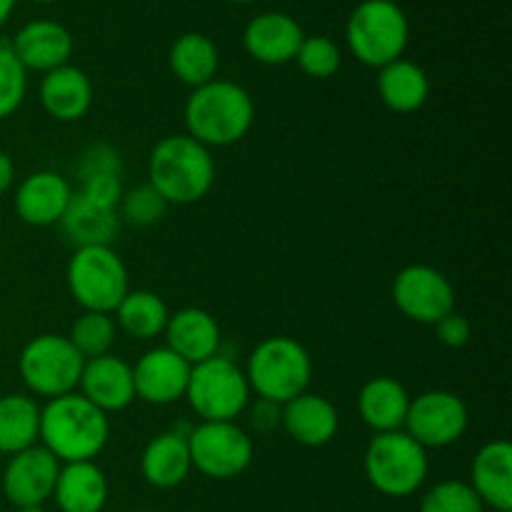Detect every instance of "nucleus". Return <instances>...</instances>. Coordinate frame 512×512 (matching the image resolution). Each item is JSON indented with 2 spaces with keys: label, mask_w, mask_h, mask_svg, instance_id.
I'll return each instance as SVG.
<instances>
[{
  "label": "nucleus",
  "mask_w": 512,
  "mask_h": 512,
  "mask_svg": "<svg viewBox=\"0 0 512 512\" xmlns=\"http://www.w3.org/2000/svg\"><path fill=\"white\" fill-rule=\"evenodd\" d=\"M108 438V415L80 393L53 398L40 408V443L60 465L95 460Z\"/></svg>",
  "instance_id": "nucleus-1"
},
{
  "label": "nucleus",
  "mask_w": 512,
  "mask_h": 512,
  "mask_svg": "<svg viewBox=\"0 0 512 512\" xmlns=\"http://www.w3.org/2000/svg\"><path fill=\"white\" fill-rule=\"evenodd\" d=\"M255 105L248 90L230 80H210L190 93L185 103V128L205 148H225L248 135Z\"/></svg>",
  "instance_id": "nucleus-2"
},
{
  "label": "nucleus",
  "mask_w": 512,
  "mask_h": 512,
  "mask_svg": "<svg viewBox=\"0 0 512 512\" xmlns=\"http://www.w3.org/2000/svg\"><path fill=\"white\" fill-rule=\"evenodd\" d=\"M148 183L168 205H193L210 193L215 163L210 148L185 135H168L148 160Z\"/></svg>",
  "instance_id": "nucleus-3"
},
{
  "label": "nucleus",
  "mask_w": 512,
  "mask_h": 512,
  "mask_svg": "<svg viewBox=\"0 0 512 512\" xmlns=\"http://www.w3.org/2000/svg\"><path fill=\"white\" fill-rule=\"evenodd\" d=\"M245 378H248L250 393L270 403L285 405L298 395L308 393L313 360L298 340L288 335H275L253 350Z\"/></svg>",
  "instance_id": "nucleus-4"
},
{
  "label": "nucleus",
  "mask_w": 512,
  "mask_h": 512,
  "mask_svg": "<svg viewBox=\"0 0 512 512\" xmlns=\"http://www.w3.org/2000/svg\"><path fill=\"white\" fill-rule=\"evenodd\" d=\"M345 40L360 63L380 70L403 58L410 43L408 15L395 0H363L350 13Z\"/></svg>",
  "instance_id": "nucleus-5"
},
{
  "label": "nucleus",
  "mask_w": 512,
  "mask_h": 512,
  "mask_svg": "<svg viewBox=\"0 0 512 512\" xmlns=\"http://www.w3.org/2000/svg\"><path fill=\"white\" fill-rule=\"evenodd\" d=\"M365 478L388 498H408L428 480V450L405 430L378 433L365 450Z\"/></svg>",
  "instance_id": "nucleus-6"
},
{
  "label": "nucleus",
  "mask_w": 512,
  "mask_h": 512,
  "mask_svg": "<svg viewBox=\"0 0 512 512\" xmlns=\"http://www.w3.org/2000/svg\"><path fill=\"white\" fill-rule=\"evenodd\" d=\"M185 398L203 423H235L250 405V385L245 370L218 353L193 365Z\"/></svg>",
  "instance_id": "nucleus-7"
},
{
  "label": "nucleus",
  "mask_w": 512,
  "mask_h": 512,
  "mask_svg": "<svg viewBox=\"0 0 512 512\" xmlns=\"http://www.w3.org/2000/svg\"><path fill=\"white\" fill-rule=\"evenodd\" d=\"M68 290L83 310L113 315L130 293L128 268L110 245L78 248L68 263Z\"/></svg>",
  "instance_id": "nucleus-8"
},
{
  "label": "nucleus",
  "mask_w": 512,
  "mask_h": 512,
  "mask_svg": "<svg viewBox=\"0 0 512 512\" xmlns=\"http://www.w3.org/2000/svg\"><path fill=\"white\" fill-rule=\"evenodd\" d=\"M85 358L75 350L68 335L45 333L30 340L18 360L25 388L40 398H63L75 393Z\"/></svg>",
  "instance_id": "nucleus-9"
},
{
  "label": "nucleus",
  "mask_w": 512,
  "mask_h": 512,
  "mask_svg": "<svg viewBox=\"0 0 512 512\" xmlns=\"http://www.w3.org/2000/svg\"><path fill=\"white\" fill-rule=\"evenodd\" d=\"M190 463L213 480H233L253 463V438L238 423H200L188 433Z\"/></svg>",
  "instance_id": "nucleus-10"
},
{
  "label": "nucleus",
  "mask_w": 512,
  "mask_h": 512,
  "mask_svg": "<svg viewBox=\"0 0 512 512\" xmlns=\"http://www.w3.org/2000/svg\"><path fill=\"white\" fill-rule=\"evenodd\" d=\"M468 423V405L463 403V398L448 390H428L410 400L403 428L410 438L428 450L458 443L468 430Z\"/></svg>",
  "instance_id": "nucleus-11"
},
{
  "label": "nucleus",
  "mask_w": 512,
  "mask_h": 512,
  "mask_svg": "<svg viewBox=\"0 0 512 512\" xmlns=\"http://www.w3.org/2000/svg\"><path fill=\"white\" fill-rule=\"evenodd\" d=\"M393 300L400 313L420 325H435L455 310V290L440 270L408 265L393 280Z\"/></svg>",
  "instance_id": "nucleus-12"
},
{
  "label": "nucleus",
  "mask_w": 512,
  "mask_h": 512,
  "mask_svg": "<svg viewBox=\"0 0 512 512\" xmlns=\"http://www.w3.org/2000/svg\"><path fill=\"white\" fill-rule=\"evenodd\" d=\"M58 473L60 463L43 445H33V448L23 450V453L10 455L3 473L5 498L15 508L45 505L53 498Z\"/></svg>",
  "instance_id": "nucleus-13"
},
{
  "label": "nucleus",
  "mask_w": 512,
  "mask_h": 512,
  "mask_svg": "<svg viewBox=\"0 0 512 512\" xmlns=\"http://www.w3.org/2000/svg\"><path fill=\"white\" fill-rule=\"evenodd\" d=\"M190 370L193 365L185 363L170 348L148 350L133 365L135 400H143L148 405L178 403L188 390Z\"/></svg>",
  "instance_id": "nucleus-14"
},
{
  "label": "nucleus",
  "mask_w": 512,
  "mask_h": 512,
  "mask_svg": "<svg viewBox=\"0 0 512 512\" xmlns=\"http://www.w3.org/2000/svg\"><path fill=\"white\" fill-rule=\"evenodd\" d=\"M78 388L80 395L90 400L95 408L103 410L105 415L118 413L135 400L133 365L113 353L85 360Z\"/></svg>",
  "instance_id": "nucleus-15"
},
{
  "label": "nucleus",
  "mask_w": 512,
  "mask_h": 512,
  "mask_svg": "<svg viewBox=\"0 0 512 512\" xmlns=\"http://www.w3.org/2000/svg\"><path fill=\"white\" fill-rule=\"evenodd\" d=\"M305 33L298 20L288 13H260L245 25L243 48L263 65H285L295 60Z\"/></svg>",
  "instance_id": "nucleus-16"
},
{
  "label": "nucleus",
  "mask_w": 512,
  "mask_h": 512,
  "mask_svg": "<svg viewBox=\"0 0 512 512\" xmlns=\"http://www.w3.org/2000/svg\"><path fill=\"white\" fill-rule=\"evenodd\" d=\"M70 200H73V188L63 175L53 170H38L15 190V213L25 225L48 228L60 223Z\"/></svg>",
  "instance_id": "nucleus-17"
},
{
  "label": "nucleus",
  "mask_w": 512,
  "mask_h": 512,
  "mask_svg": "<svg viewBox=\"0 0 512 512\" xmlns=\"http://www.w3.org/2000/svg\"><path fill=\"white\" fill-rule=\"evenodd\" d=\"M10 48L25 70L50 73L70 63L75 43L70 30L58 20H30L15 33Z\"/></svg>",
  "instance_id": "nucleus-18"
},
{
  "label": "nucleus",
  "mask_w": 512,
  "mask_h": 512,
  "mask_svg": "<svg viewBox=\"0 0 512 512\" xmlns=\"http://www.w3.org/2000/svg\"><path fill=\"white\" fill-rule=\"evenodd\" d=\"M165 348L188 365L205 363L220 353V325L208 310L203 308H183L173 313L165 325Z\"/></svg>",
  "instance_id": "nucleus-19"
},
{
  "label": "nucleus",
  "mask_w": 512,
  "mask_h": 512,
  "mask_svg": "<svg viewBox=\"0 0 512 512\" xmlns=\"http://www.w3.org/2000/svg\"><path fill=\"white\" fill-rule=\"evenodd\" d=\"M470 488L493 512H512V448L508 440L483 445L473 460Z\"/></svg>",
  "instance_id": "nucleus-20"
},
{
  "label": "nucleus",
  "mask_w": 512,
  "mask_h": 512,
  "mask_svg": "<svg viewBox=\"0 0 512 512\" xmlns=\"http://www.w3.org/2000/svg\"><path fill=\"white\" fill-rule=\"evenodd\" d=\"M285 433L305 448H323L338 435V408L318 393H303L283 405Z\"/></svg>",
  "instance_id": "nucleus-21"
},
{
  "label": "nucleus",
  "mask_w": 512,
  "mask_h": 512,
  "mask_svg": "<svg viewBox=\"0 0 512 512\" xmlns=\"http://www.w3.org/2000/svg\"><path fill=\"white\" fill-rule=\"evenodd\" d=\"M40 105L50 118L60 123H75L93 105V83L75 65H60L40 80Z\"/></svg>",
  "instance_id": "nucleus-22"
},
{
  "label": "nucleus",
  "mask_w": 512,
  "mask_h": 512,
  "mask_svg": "<svg viewBox=\"0 0 512 512\" xmlns=\"http://www.w3.org/2000/svg\"><path fill=\"white\" fill-rule=\"evenodd\" d=\"M188 433L168 430V433L155 435L145 445L143 455H140V473H143L145 483L158 490H173L188 480L190 470H193Z\"/></svg>",
  "instance_id": "nucleus-23"
},
{
  "label": "nucleus",
  "mask_w": 512,
  "mask_h": 512,
  "mask_svg": "<svg viewBox=\"0 0 512 512\" xmlns=\"http://www.w3.org/2000/svg\"><path fill=\"white\" fill-rule=\"evenodd\" d=\"M410 395L400 380L380 375L370 383L363 385L358 395V413L363 423L370 430L378 433H393V430H403L405 418H408Z\"/></svg>",
  "instance_id": "nucleus-24"
},
{
  "label": "nucleus",
  "mask_w": 512,
  "mask_h": 512,
  "mask_svg": "<svg viewBox=\"0 0 512 512\" xmlns=\"http://www.w3.org/2000/svg\"><path fill=\"white\" fill-rule=\"evenodd\" d=\"M53 498L60 512H103L108 503V478L93 460L65 463L60 465Z\"/></svg>",
  "instance_id": "nucleus-25"
},
{
  "label": "nucleus",
  "mask_w": 512,
  "mask_h": 512,
  "mask_svg": "<svg viewBox=\"0 0 512 512\" xmlns=\"http://www.w3.org/2000/svg\"><path fill=\"white\" fill-rule=\"evenodd\" d=\"M60 230L68 238V243L78 248H90V245H110L120 230V218L115 210L103 208V205L90 203L83 195L73 193L68 210L60 218Z\"/></svg>",
  "instance_id": "nucleus-26"
},
{
  "label": "nucleus",
  "mask_w": 512,
  "mask_h": 512,
  "mask_svg": "<svg viewBox=\"0 0 512 512\" xmlns=\"http://www.w3.org/2000/svg\"><path fill=\"white\" fill-rule=\"evenodd\" d=\"M378 95L395 113H415L430 98V78L418 63L398 58L380 68Z\"/></svg>",
  "instance_id": "nucleus-27"
},
{
  "label": "nucleus",
  "mask_w": 512,
  "mask_h": 512,
  "mask_svg": "<svg viewBox=\"0 0 512 512\" xmlns=\"http://www.w3.org/2000/svg\"><path fill=\"white\" fill-rule=\"evenodd\" d=\"M40 440V405L30 395L10 393L0 398V453L15 455Z\"/></svg>",
  "instance_id": "nucleus-28"
},
{
  "label": "nucleus",
  "mask_w": 512,
  "mask_h": 512,
  "mask_svg": "<svg viewBox=\"0 0 512 512\" xmlns=\"http://www.w3.org/2000/svg\"><path fill=\"white\" fill-rule=\"evenodd\" d=\"M170 70L180 83L190 85V88H200V85L215 80L218 73V48L213 40L203 33H183L170 48Z\"/></svg>",
  "instance_id": "nucleus-29"
},
{
  "label": "nucleus",
  "mask_w": 512,
  "mask_h": 512,
  "mask_svg": "<svg viewBox=\"0 0 512 512\" xmlns=\"http://www.w3.org/2000/svg\"><path fill=\"white\" fill-rule=\"evenodd\" d=\"M170 310L158 293L130 290L115 308V325L138 340H153L165 333Z\"/></svg>",
  "instance_id": "nucleus-30"
},
{
  "label": "nucleus",
  "mask_w": 512,
  "mask_h": 512,
  "mask_svg": "<svg viewBox=\"0 0 512 512\" xmlns=\"http://www.w3.org/2000/svg\"><path fill=\"white\" fill-rule=\"evenodd\" d=\"M115 335H118V325H115L113 315L83 310V315L70 328L68 340L85 360H90L108 355L115 345Z\"/></svg>",
  "instance_id": "nucleus-31"
},
{
  "label": "nucleus",
  "mask_w": 512,
  "mask_h": 512,
  "mask_svg": "<svg viewBox=\"0 0 512 512\" xmlns=\"http://www.w3.org/2000/svg\"><path fill=\"white\" fill-rule=\"evenodd\" d=\"M120 220L135 225V228H148V225L160 223L168 213V203L153 185H138L133 190H125L118 203Z\"/></svg>",
  "instance_id": "nucleus-32"
},
{
  "label": "nucleus",
  "mask_w": 512,
  "mask_h": 512,
  "mask_svg": "<svg viewBox=\"0 0 512 512\" xmlns=\"http://www.w3.org/2000/svg\"><path fill=\"white\" fill-rule=\"evenodd\" d=\"M420 512H485V505L463 480H443L423 495Z\"/></svg>",
  "instance_id": "nucleus-33"
},
{
  "label": "nucleus",
  "mask_w": 512,
  "mask_h": 512,
  "mask_svg": "<svg viewBox=\"0 0 512 512\" xmlns=\"http://www.w3.org/2000/svg\"><path fill=\"white\" fill-rule=\"evenodd\" d=\"M295 63L300 65L305 75L323 80L338 73L343 58H340V48L330 38H325V35H310L308 38L305 35L298 55H295Z\"/></svg>",
  "instance_id": "nucleus-34"
},
{
  "label": "nucleus",
  "mask_w": 512,
  "mask_h": 512,
  "mask_svg": "<svg viewBox=\"0 0 512 512\" xmlns=\"http://www.w3.org/2000/svg\"><path fill=\"white\" fill-rule=\"evenodd\" d=\"M28 90V70L15 58L10 43H0V120L23 105Z\"/></svg>",
  "instance_id": "nucleus-35"
},
{
  "label": "nucleus",
  "mask_w": 512,
  "mask_h": 512,
  "mask_svg": "<svg viewBox=\"0 0 512 512\" xmlns=\"http://www.w3.org/2000/svg\"><path fill=\"white\" fill-rule=\"evenodd\" d=\"M80 190L78 195L88 198L90 203L103 205V208L115 210L120 198H123V173L118 170H105V173H88L78 175Z\"/></svg>",
  "instance_id": "nucleus-36"
},
{
  "label": "nucleus",
  "mask_w": 512,
  "mask_h": 512,
  "mask_svg": "<svg viewBox=\"0 0 512 512\" xmlns=\"http://www.w3.org/2000/svg\"><path fill=\"white\" fill-rule=\"evenodd\" d=\"M105 170H118V173H123L118 150H113L110 145H93V148H88L80 155L78 175L105 173Z\"/></svg>",
  "instance_id": "nucleus-37"
},
{
  "label": "nucleus",
  "mask_w": 512,
  "mask_h": 512,
  "mask_svg": "<svg viewBox=\"0 0 512 512\" xmlns=\"http://www.w3.org/2000/svg\"><path fill=\"white\" fill-rule=\"evenodd\" d=\"M438 328L440 343L448 345V348H463L468 345L470 335H473V328H470V320L460 313H448L440 323H435Z\"/></svg>",
  "instance_id": "nucleus-38"
},
{
  "label": "nucleus",
  "mask_w": 512,
  "mask_h": 512,
  "mask_svg": "<svg viewBox=\"0 0 512 512\" xmlns=\"http://www.w3.org/2000/svg\"><path fill=\"white\" fill-rule=\"evenodd\" d=\"M280 423H283V405L263 398L255 400V405L250 408V425L258 433H270V430L280 428Z\"/></svg>",
  "instance_id": "nucleus-39"
},
{
  "label": "nucleus",
  "mask_w": 512,
  "mask_h": 512,
  "mask_svg": "<svg viewBox=\"0 0 512 512\" xmlns=\"http://www.w3.org/2000/svg\"><path fill=\"white\" fill-rule=\"evenodd\" d=\"M13 180H15L13 158H10L8 153H3V150H0V195L8 193L10 185H13Z\"/></svg>",
  "instance_id": "nucleus-40"
},
{
  "label": "nucleus",
  "mask_w": 512,
  "mask_h": 512,
  "mask_svg": "<svg viewBox=\"0 0 512 512\" xmlns=\"http://www.w3.org/2000/svg\"><path fill=\"white\" fill-rule=\"evenodd\" d=\"M15 3H18V0H0V28H3V25L8 23L10 15H13Z\"/></svg>",
  "instance_id": "nucleus-41"
},
{
  "label": "nucleus",
  "mask_w": 512,
  "mask_h": 512,
  "mask_svg": "<svg viewBox=\"0 0 512 512\" xmlns=\"http://www.w3.org/2000/svg\"><path fill=\"white\" fill-rule=\"evenodd\" d=\"M18 512H48L45 505H33V508H18Z\"/></svg>",
  "instance_id": "nucleus-42"
},
{
  "label": "nucleus",
  "mask_w": 512,
  "mask_h": 512,
  "mask_svg": "<svg viewBox=\"0 0 512 512\" xmlns=\"http://www.w3.org/2000/svg\"><path fill=\"white\" fill-rule=\"evenodd\" d=\"M30 3H40V5H48V3H55V0H30Z\"/></svg>",
  "instance_id": "nucleus-43"
},
{
  "label": "nucleus",
  "mask_w": 512,
  "mask_h": 512,
  "mask_svg": "<svg viewBox=\"0 0 512 512\" xmlns=\"http://www.w3.org/2000/svg\"><path fill=\"white\" fill-rule=\"evenodd\" d=\"M230 3H238V5H245V3H253V0H230Z\"/></svg>",
  "instance_id": "nucleus-44"
},
{
  "label": "nucleus",
  "mask_w": 512,
  "mask_h": 512,
  "mask_svg": "<svg viewBox=\"0 0 512 512\" xmlns=\"http://www.w3.org/2000/svg\"><path fill=\"white\" fill-rule=\"evenodd\" d=\"M133 512H148V510H133Z\"/></svg>",
  "instance_id": "nucleus-45"
}]
</instances>
